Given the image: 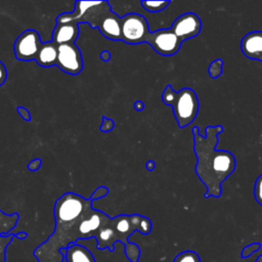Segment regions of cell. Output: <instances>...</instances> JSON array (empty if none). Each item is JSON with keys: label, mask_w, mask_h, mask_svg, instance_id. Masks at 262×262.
I'll use <instances>...</instances> for the list:
<instances>
[{"label": "cell", "mask_w": 262, "mask_h": 262, "mask_svg": "<svg viewBox=\"0 0 262 262\" xmlns=\"http://www.w3.org/2000/svg\"><path fill=\"white\" fill-rule=\"evenodd\" d=\"M92 209V201L79 194L67 192L56 200L53 214L55 227L53 233L35 251L37 262H63L60 250L81 239L79 224Z\"/></svg>", "instance_id": "cell-1"}, {"label": "cell", "mask_w": 262, "mask_h": 262, "mask_svg": "<svg viewBox=\"0 0 262 262\" xmlns=\"http://www.w3.org/2000/svg\"><path fill=\"white\" fill-rule=\"evenodd\" d=\"M199 127H192L193 150L196 157L195 174L206 186L205 198H220L223 181L235 170V158L227 150H217L218 135L222 133L223 127L207 126L206 134L199 132Z\"/></svg>", "instance_id": "cell-2"}, {"label": "cell", "mask_w": 262, "mask_h": 262, "mask_svg": "<svg viewBox=\"0 0 262 262\" xmlns=\"http://www.w3.org/2000/svg\"><path fill=\"white\" fill-rule=\"evenodd\" d=\"M111 224L116 232L117 242H120L125 247V255L130 262H138L140 257V249L137 245L130 244L129 237L134 231H139L142 234H148L152 228L151 221L140 215H119L111 218Z\"/></svg>", "instance_id": "cell-3"}, {"label": "cell", "mask_w": 262, "mask_h": 262, "mask_svg": "<svg viewBox=\"0 0 262 262\" xmlns=\"http://www.w3.org/2000/svg\"><path fill=\"white\" fill-rule=\"evenodd\" d=\"M162 100L173 110L174 117L180 128L188 126L198 116L200 103L195 92L190 88L175 91L167 85L162 94Z\"/></svg>", "instance_id": "cell-4"}, {"label": "cell", "mask_w": 262, "mask_h": 262, "mask_svg": "<svg viewBox=\"0 0 262 262\" xmlns=\"http://www.w3.org/2000/svg\"><path fill=\"white\" fill-rule=\"evenodd\" d=\"M79 23H87L90 27L97 28L110 40L121 41V17L112 10L108 1H95Z\"/></svg>", "instance_id": "cell-5"}, {"label": "cell", "mask_w": 262, "mask_h": 262, "mask_svg": "<svg viewBox=\"0 0 262 262\" xmlns=\"http://www.w3.org/2000/svg\"><path fill=\"white\" fill-rule=\"evenodd\" d=\"M146 19L138 13H128L121 17V41L136 45L145 43L149 34Z\"/></svg>", "instance_id": "cell-6"}, {"label": "cell", "mask_w": 262, "mask_h": 262, "mask_svg": "<svg viewBox=\"0 0 262 262\" xmlns=\"http://www.w3.org/2000/svg\"><path fill=\"white\" fill-rule=\"evenodd\" d=\"M145 43L150 45L157 53L164 56H171L179 51L182 41L171 29H161L149 33Z\"/></svg>", "instance_id": "cell-7"}, {"label": "cell", "mask_w": 262, "mask_h": 262, "mask_svg": "<svg viewBox=\"0 0 262 262\" xmlns=\"http://www.w3.org/2000/svg\"><path fill=\"white\" fill-rule=\"evenodd\" d=\"M58 69L69 75H78L83 70V59L80 49L75 43L57 46L56 64Z\"/></svg>", "instance_id": "cell-8"}, {"label": "cell", "mask_w": 262, "mask_h": 262, "mask_svg": "<svg viewBox=\"0 0 262 262\" xmlns=\"http://www.w3.org/2000/svg\"><path fill=\"white\" fill-rule=\"evenodd\" d=\"M40 36L35 30L24 31L14 41L13 52L18 60H35L39 47L41 45Z\"/></svg>", "instance_id": "cell-9"}, {"label": "cell", "mask_w": 262, "mask_h": 262, "mask_svg": "<svg viewBox=\"0 0 262 262\" xmlns=\"http://www.w3.org/2000/svg\"><path fill=\"white\" fill-rule=\"evenodd\" d=\"M170 29L183 42L200 34L202 29V20L195 13L186 12L178 16L173 21Z\"/></svg>", "instance_id": "cell-10"}, {"label": "cell", "mask_w": 262, "mask_h": 262, "mask_svg": "<svg viewBox=\"0 0 262 262\" xmlns=\"http://www.w3.org/2000/svg\"><path fill=\"white\" fill-rule=\"evenodd\" d=\"M241 50L246 57L262 62V31H253L244 36Z\"/></svg>", "instance_id": "cell-11"}, {"label": "cell", "mask_w": 262, "mask_h": 262, "mask_svg": "<svg viewBox=\"0 0 262 262\" xmlns=\"http://www.w3.org/2000/svg\"><path fill=\"white\" fill-rule=\"evenodd\" d=\"M79 35L78 24H56L52 32V42L57 46L61 44L75 43Z\"/></svg>", "instance_id": "cell-12"}, {"label": "cell", "mask_w": 262, "mask_h": 262, "mask_svg": "<svg viewBox=\"0 0 262 262\" xmlns=\"http://www.w3.org/2000/svg\"><path fill=\"white\" fill-rule=\"evenodd\" d=\"M66 262H95L92 253L80 244L70 245L67 249L59 251Z\"/></svg>", "instance_id": "cell-13"}, {"label": "cell", "mask_w": 262, "mask_h": 262, "mask_svg": "<svg viewBox=\"0 0 262 262\" xmlns=\"http://www.w3.org/2000/svg\"><path fill=\"white\" fill-rule=\"evenodd\" d=\"M57 59V45L50 42L41 43L37 55L35 57L36 62L42 68H50L56 64Z\"/></svg>", "instance_id": "cell-14"}, {"label": "cell", "mask_w": 262, "mask_h": 262, "mask_svg": "<svg viewBox=\"0 0 262 262\" xmlns=\"http://www.w3.org/2000/svg\"><path fill=\"white\" fill-rule=\"evenodd\" d=\"M17 221H18L17 213L7 215L0 210V235H7L8 232L15 227Z\"/></svg>", "instance_id": "cell-15"}, {"label": "cell", "mask_w": 262, "mask_h": 262, "mask_svg": "<svg viewBox=\"0 0 262 262\" xmlns=\"http://www.w3.org/2000/svg\"><path fill=\"white\" fill-rule=\"evenodd\" d=\"M170 1H140V5L148 12H159L164 10Z\"/></svg>", "instance_id": "cell-16"}, {"label": "cell", "mask_w": 262, "mask_h": 262, "mask_svg": "<svg viewBox=\"0 0 262 262\" xmlns=\"http://www.w3.org/2000/svg\"><path fill=\"white\" fill-rule=\"evenodd\" d=\"M173 262H201V258L194 251L186 250L176 255Z\"/></svg>", "instance_id": "cell-17"}, {"label": "cell", "mask_w": 262, "mask_h": 262, "mask_svg": "<svg viewBox=\"0 0 262 262\" xmlns=\"http://www.w3.org/2000/svg\"><path fill=\"white\" fill-rule=\"evenodd\" d=\"M222 68H223V60L221 58H217L213 60L208 68L209 76L213 79L220 77L222 74Z\"/></svg>", "instance_id": "cell-18"}, {"label": "cell", "mask_w": 262, "mask_h": 262, "mask_svg": "<svg viewBox=\"0 0 262 262\" xmlns=\"http://www.w3.org/2000/svg\"><path fill=\"white\" fill-rule=\"evenodd\" d=\"M16 237V234H7V235H0V262H5V255H6V248L12 242V239Z\"/></svg>", "instance_id": "cell-19"}, {"label": "cell", "mask_w": 262, "mask_h": 262, "mask_svg": "<svg viewBox=\"0 0 262 262\" xmlns=\"http://www.w3.org/2000/svg\"><path fill=\"white\" fill-rule=\"evenodd\" d=\"M261 248V244L260 243H253V244H250L248 246H246L243 250H242V253H241V256L243 259H246L248 257H250L252 254H254L255 252L259 251Z\"/></svg>", "instance_id": "cell-20"}, {"label": "cell", "mask_w": 262, "mask_h": 262, "mask_svg": "<svg viewBox=\"0 0 262 262\" xmlns=\"http://www.w3.org/2000/svg\"><path fill=\"white\" fill-rule=\"evenodd\" d=\"M254 196L256 202L262 206V174L256 179L254 185Z\"/></svg>", "instance_id": "cell-21"}, {"label": "cell", "mask_w": 262, "mask_h": 262, "mask_svg": "<svg viewBox=\"0 0 262 262\" xmlns=\"http://www.w3.org/2000/svg\"><path fill=\"white\" fill-rule=\"evenodd\" d=\"M107 193H108L107 187H105V186H99V187H97V188L94 190V192L91 194L90 200L93 202L94 200H98V199L104 198Z\"/></svg>", "instance_id": "cell-22"}, {"label": "cell", "mask_w": 262, "mask_h": 262, "mask_svg": "<svg viewBox=\"0 0 262 262\" xmlns=\"http://www.w3.org/2000/svg\"><path fill=\"white\" fill-rule=\"evenodd\" d=\"M114 121L112 119H107L106 117H102V123H101V126H100V131L101 132H110L113 130L114 128Z\"/></svg>", "instance_id": "cell-23"}, {"label": "cell", "mask_w": 262, "mask_h": 262, "mask_svg": "<svg viewBox=\"0 0 262 262\" xmlns=\"http://www.w3.org/2000/svg\"><path fill=\"white\" fill-rule=\"evenodd\" d=\"M7 78V71L4 63L0 60V86H2Z\"/></svg>", "instance_id": "cell-24"}, {"label": "cell", "mask_w": 262, "mask_h": 262, "mask_svg": "<svg viewBox=\"0 0 262 262\" xmlns=\"http://www.w3.org/2000/svg\"><path fill=\"white\" fill-rule=\"evenodd\" d=\"M41 164H42V161H41L40 159H35V160L31 161V162L28 164V169H29L30 171H36V170H38V169L40 168Z\"/></svg>", "instance_id": "cell-25"}, {"label": "cell", "mask_w": 262, "mask_h": 262, "mask_svg": "<svg viewBox=\"0 0 262 262\" xmlns=\"http://www.w3.org/2000/svg\"><path fill=\"white\" fill-rule=\"evenodd\" d=\"M17 112L25 121H28V122L31 121V115L27 108H25L23 106H17Z\"/></svg>", "instance_id": "cell-26"}, {"label": "cell", "mask_w": 262, "mask_h": 262, "mask_svg": "<svg viewBox=\"0 0 262 262\" xmlns=\"http://www.w3.org/2000/svg\"><path fill=\"white\" fill-rule=\"evenodd\" d=\"M100 59L103 60V61H108L111 59V53L107 51V50H103L101 53H100Z\"/></svg>", "instance_id": "cell-27"}, {"label": "cell", "mask_w": 262, "mask_h": 262, "mask_svg": "<svg viewBox=\"0 0 262 262\" xmlns=\"http://www.w3.org/2000/svg\"><path fill=\"white\" fill-rule=\"evenodd\" d=\"M133 106H134V108H135L136 111L140 112V111H142V110L144 108V103H143L142 101H140V100H137V101L134 102Z\"/></svg>", "instance_id": "cell-28"}, {"label": "cell", "mask_w": 262, "mask_h": 262, "mask_svg": "<svg viewBox=\"0 0 262 262\" xmlns=\"http://www.w3.org/2000/svg\"><path fill=\"white\" fill-rule=\"evenodd\" d=\"M145 167H146L147 171H152L156 167V164H155L154 161H147L146 164H145Z\"/></svg>", "instance_id": "cell-29"}, {"label": "cell", "mask_w": 262, "mask_h": 262, "mask_svg": "<svg viewBox=\"0 0 262 262\" xmlns=\"http://www.w3.org/2000/svg\"><path fill=\"white\" fill-rule=\"evenodd\" d=\"M255 262H262V255H260V256L255 260Z\"/></svg>", "instance_id": "cell-30"}]
</instances>
